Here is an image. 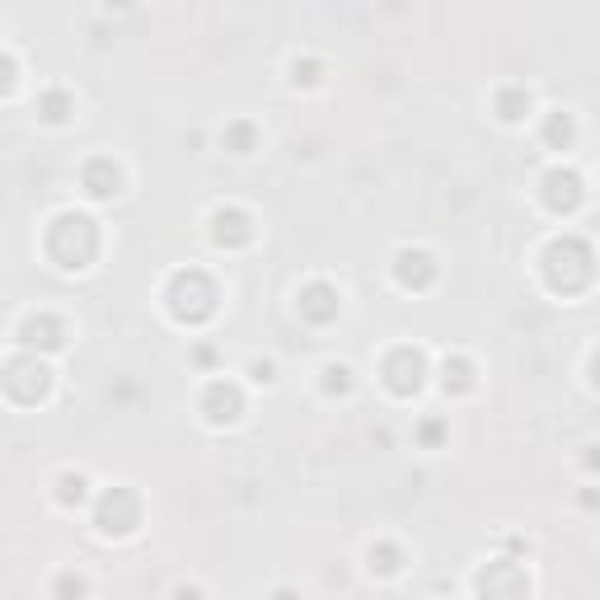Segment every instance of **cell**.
Segmentation results:
<instances>
[{
	"label": "cell",
	"mask_w": 600,
	"mask_h": 600,
	"mask_svg": "<svg viewBox=\"0 0 600 600\" xmlns=\"http://www.w3.org/2000/svg\"><path fill=\"white\" fill-rule=\"evenodd\" d=\"M52 258L61 263V268H85V263L94 258V249H99V235H94V225L85 221V216H61V221L52 225Z\"/></svg>",
	"instance_id": "cell-1"
},
{
	"label": "cell",
	"mask_w": 600,
	"mask_h": 600,
	"mask_svg": "<svg viewBox=\"0 0 600 600\" xmlns=\"http://www.w3.org/2000/svg\"><path fill=\"white\" fill-rule=\"evenodd\" d=\"M478 591H483V600H525V577L511 563H497V568L478 577Z\"/></svg>",
	"instance_id": "cell-2"
},
{
	"label": "cell",
	"mask_w": 600,
	"mask_h": 600,
	"mask_svg": "<svg viewBox=\"0 0 600 600\" xmlns=\"http://www.w3.org/2000/svg\"><path fill=\"white\" fill-rule=\"evenodd\" d=\"M390 385H394L399 394L418 390V385H422V357H418V352H399V357L390 361Z\"/></svg>",
	"instance_id": "cell-3"
},
{
	"label": "cell",
	"mask_w": 600,
	"mask_h": 600,
	"mask_svg": "<svg viewBox=\"0 0 600 600\" xmlns=\"http://www.w3.org/2000/svg\"><path fill=\"white\" fill-rule=\"evenodd\" d=\"M300 314H305V320H314V324H328L333 314H338V300H333L328 287H310L305 296H300Z\"/></svg>",
	"instance_id": "cell-4"
},
{
	"label": "cell",
	"mask_w": 600,
	"mask_h": 600,
	"mask_svg": "<svg viewBox=\"0 0 600 600\" xmlns=\"http://www.w3.org/2000/svg\"><path fill=\"white\" fill-rule=\"evenodd\" d=\"M207 413H211L216 422H230L240 413V394L230 390V385H211L207 390Z\"/></svg>",
	"instance_id": "cell-5"
},
{
	"label": "cell",
	"mask_w": 600,
	"mask_h": 600,
	"mask_svg": "<svg viewBox=\"0 0 600 600\" xmlns=\"http://www.w3.org/2000/svg\"><path fill=\"white\" fill-rule=\"evenodd\" d=\"M577 197H581L577 174H549V202L554 207H577Z\"/></svg>",
	"instance_id": "cell-6"
},
{
	"label": "cell",
	"mask_w": 600,
	"mask_h": 600,
	"mask_svg": "<svg viewBox=\"0 0 600 600\" xmlns=\"http://www.w3.org/2000/svg\"><path fill=\"white\" fill-rule=\"evenodd\" d=\"M85 183H90V193H94V197H108V193H118V170H113L108 160H99V164H90Z\"/></svg>",
	"instance_id": "cell-7"
},
{
	"label": "cell",
	"mask_w": 600,
	"mask_h": 600,
	"mask_svg": "<svg viewBox=\"0 0 600 600\" xmlns=\"http://www.w3.org/2000/svg\"><path fill=\"white\" fill-rule=\"evenodd\" d=\"M399 277L404 281H427L431 277V258L427 254H399Z\"/></svg>",
	"instance_id": "cell-8"
}]
</instances>
